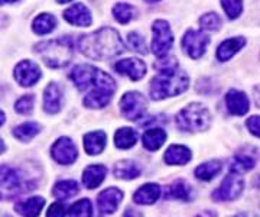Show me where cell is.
I'll return each instance as SVG.
<instances>
[{"instance_id": "6da1fadb", "label": "cell", "mask_w": 260, "mask_h": 217, "mask_svg": "<svg viewBox=\"0 0 260 217\" xmlns=\"http://www.w3.org/2000/svg\"><path fill=\"white\" fill-rule=\"evenodd\" d=\"M158 74L150 80L149 93L153 100H164L168 97L182 95L189 87V77L179 70L175 59L160 61L155 66Z\"/></svg>"}, {"instance_id": "7a4b0ae2", "label": "cell", "mask_w": 260, "mask_h": 217, "mask_svg": "<svg viewBox=\"0 0 260 217\" xmlns=\"http://www.w3.org/2000/svg\"><path fill=\"white\" fill-rule=\"evenodd\" d=\"M78 49L87 58L106 61L120 55L124 51V44L116 29L102 28L78 39Z\"/></svg>"}, {"instance_id": "3957f363", "label": "cell", "mask_w": 260, "mask_h": 217, "mask_svg": "<svg viewBox=\"0 0 260 217\" xmlns=\"http://www.w3.org/2000/svg\"><path fill=\"white\" fill-rule=\"evenodd\" d=\"M35 52L49 68H64L74 57V44L68 37L44 41L35 45Z\"/></svg>"}, {"instance_id": "277c9868", "label": "cell", "mask_w": 260, "mask_h": 217, "mask_svg": "<svg viewBox=\"0 0 260 217\" xmlns=\"http://www.w3.org/2000/svg\"><path fill=\"white\" fill-rule=\"evenodd\" d=\"M70 78L80 91L85 90H112L116 91L117 85L112 76L104 73L102 70L90 66V64H80L75 66L70 74Z\"/></svg>"}, {"instance_id": "5b68a950", "label": "cell", "mask_w": 260, "mask_h": 217, "mask_svg": "<svg viewBox=\"0 0 260 217\" xmlns=\"http://www.w3.org/2000/svg\"><path fill=\"white\" fill-rule=\"evenodd\" d=\"M211 113L201 103H191L177 114L178 129L182 132H204L211 126Z\"/></svg>"}, {"instance_id": "8992f818", "label": "cell", "mask_w": 260, "mask_h": 217, "mask_svg": "<svg viewBox=\"0 0 260 217\" xmlns=\"http://www.w3.org/2000/svg\"><path fill=\"white\" fill-rule=\"evenodd\" d=\"M34 190V185L25 184L22 172L9 165H2V200L13 198L20 193Z\"/></svg>"}, {"instance_id": "52a82bcc", "label": "cell", "mask_w": 260, "mask_h": 217, "mask_svg": "<svg viewBox=\"0 0 260 217\" xmlns=\"http://www.w3.org/2000/svg\"><path fill=\"white\" fill-rule=\"evenodd\" d=\"M153 39H152V51L158 58L167 57L169 49L174 44V34L167 20L156 19L152 25Z\"/></svg>"}, {"instance_id": "ba28073f", "label": "cell", "mask_w": 260, "mask_h": 217, "mask_svg": "<svg viewBox=\"0 0 260 217\" xmlns=\"http://www.w3.org/2000/svg\"><path fill=\"white\" fill-rule=\"evenodd\" d=\"M121 114L127 119V120H139L146 113V99L145 96L139 91H127L121 96L120 102H119Z\"/></svg>"}, {"instance_id": "9c48e42d", "label": "cell", "mask_w": 260, "mask_h": 217, "mask_svg": "<svg viewBox=\"0 0 260 217\" xmlns=\"http://www.w3.org/2000/svg\"><path fill=\"white\" fill-rule=\"evenodd\" d=\"M211 39L208 38V35H205L200 30L189 29L182 38V48L192 59H198L205 54V49L210 45Z\"/></svg>"}, {"instance_id": "30bf717a", "label": "cell", "mask_w": 260, "mask_h": 217, "mask_svg": "<svg viewBox=\"0 0 260 217\" xmlns=\"http://www.w3.org/2000/svg\"><path fill=\"white\" fill-rule=\"evenodd\" d=\"M244 189V181L239 175H227L220 184V187L213 193L214 201H233L240 197Z\"/></svg>"}, {"instance_id": "8fae6325", "label": "cell", "mask_w": 260, "mask_h": 217, "mask_svg": "<svg viewBox=\"0 0 260 217\" xmlns=\"http://www.w3.org/2000/svg\"><path fill=\"white\" fill-rule=\"evenodd\" d=\"M51 157L61 165H71L78 158V151L75 143L67 136L56 139L51 148Z\"/></svg>"}, {"instance_id": "7c38bea8", "label": "cell", "mask_w": 260, "mask_h": 217, "mask_svg": "<svg viewBox=\"0 0 260 217\" xmlns=\"http://www.w3.org/2000/svg\"><path fill=\"white\" fill-rule=\"evenodd\" d=\"M42 73L41 68L34 61H20L18 66L15 67V78L22 87H32L41 80Z\"/></svg>"}, {"instance_id": "4fadbf2b", "label": "cell", "mask_w": 260, "mask_h": 217, "mask_svg": "<svg viewBox=\"0 0 260 217\" xmlns=\"http://www.w3.org/2000/svg\"><path fill=\"white\" fill-rule=\"evenodd\" d=\"M121 200H123V193L116 187H110L102 191L97 197V206H99L100 214L102 216L113 214L119 208Z\"/></svg>"}, {"instance_id": "5bb4252c", "label": "cell", "mask_w": 260, "mask_h": 217, "mask_svg": "<svg viewBox=\"0 0 260 217\" xmlns=\"http://www.w3.org/2000/svg\"><path fill=\"white\" fill-rule=\"evenodd\" d=\"M64 104V88L58 83H49L44 91V110L49 114L58 113Z\"/></svg>"}, {"instance_id": "9a60e30c", "label": "cell", "mask_w": 260, "mask_h": 217, "mask_svg": "<svg viewBox=\"0 0 260 217\" xmlns=\"http://www.w3.org/2000/svg\"><path fill=\"white\" fill-rule=\"evenodd\" d=\"M116 71L120 73L121 76L129 77L130 80L138 81L142 80L146 74V64L139 58H126L116 63Z\"/></svg>"}, {"instance_id": "2e32d148", "label": "cell", "mask_w": 260, "mask_h": 217, "mask_svg": "<svg viewBox=\"0 0 260 217\" xmlns=\"http://www.w3.org/2000/svg\"><path fill=\"white\" fill-rule=\"evenodd\" d=\"M225 106H227L229 113L233 116H244L249 112L250 102L243 91L232 88L225 95Z\"/></svg>"}, {"instance_id": "e0dca14e", "label": "cell", "mask_w": 260, "mask_h": 217, "mask_svg": "<svg viewBox=\"0 0 260 217\" xmlns=\"http://www.w3.org/2000/svg\"><path fill=\"white\" fill-rule=\"evenodd\" d=\"M64 19L74 26H90L93 23L91 12L83 3H75L64 12Z\"/></svg>"}, {"instance_id": "ac0fdd59", "label": "cell", "mask_w": 260, "mask_h": 217, "mask_svg": "<svg viewBox=\"0 0 260 217\" xmlns=\"http://www.w3.org/2000/svg\"><path fill=\"white\" fill-rule=\"evenodd\" d=\"M84 151L88 155H100L107 145V133L104 131H95L84 135Z\"/></svg>"}, {"instance_id": "d6986e66", "label": "cell", "mask_w": 260, "mask_h": 217, "mask_svg": "<svg viewBox=\"0 0 260 217\" xmlns=\"http://www.w3.org/2000/svg\"><path fill=\"white\" fill-rule=\"evenodd\" d=\"M244 45H246V38H243V37H236V38H229L223 41L220 44V47L217 48V58H218V61H221V63L229 61Z\"/></svg>"}, {"instance_id": "ffe728a7", "label": "cell", "mask_w": 260, "mask_h": 217, "mask_svg": "<svg viewBox=\"0 0 260 217\" xmlns=\"http://www.w3.org/2000/svg\"><path fill=\"white\" fill-rule=\"evenodd\" d=\"M107 175V168L97 164V165H88L83 172V184L85 189L94 190L102 184Z\"/></svg>"}, {"instance_id": "44dd1931", "label": "cell", "mask_w": 260, "mask_h": 217, "mask_svg": "<svg viewBox=\"0 0 260 217\" xmlns=\"http://www.w3.org/2000/svg\"><path fill=\"white\" fill-rule=\"evenodd\" d=\"M160 193H162V190H160V187H159L158 184H155V182H148V184L142 185V187L133 194V201H135L136 204H145V206L153 204V203H156L159 200Z\"/></svg>"}, {"instance_id": "7402d4cb", "label": "cell", "mask_w": 260, "mask_h": 217, "mask_svg": "<svg viewBox=\"0 0 260 217\" xmlns=\"http://www.w3.org/2000/svg\"><path fill=\"white\" fill-rule=\"evenodd\" d=\"M191 151L184 145H171L164 155L168 165H185L191 161Z\"/></svg>"}, {"instance_id": "603a6c76", "label": "cell", "mask_w": 260, "mask_h": 217, "mask_svg": "<svg viewBox=\"0 0 260 217\" xmlns=\"http://www.w3.org/2000/svg\"><path fill=\"white\" fill-rule=\"evenodd\" d=\"M113 95L110 90H91L83 99V104L87 109H103L112 102Z\"/></svg>"}, {"instance_id": "cb8c5ba5", "label": "cell", "mask_w": 260, "mask_h": 217, "mask_svg": "<svg viewBox=\"0 0 260 217\" xmlns=\"http://www.w3.org/2000/svg\"><path fill=\"white\" fill-rule=\"evenodd\" d=\"M114 177L120 179H135L139 177L142 174V168L135 162V161L130 160H123L119 161L116 165H114Z\"/></svg>"}, {"instance_id": "d4e9b609", "label": "cell", "mask_w": 260, "mask_h": 217, "mask_svg": "<svg viewBox=\"0 0 260 217\" xmlns=\"http://www.w3.org/2000/svg\"><path fill=\"white\" fill-rule=\"evenodd\" d=\"M165 141H167V132L160 128H152L143 133V136H142L143 146L148 151L152 152L158 151L159 148L165 143Z\"/></svg>"}, {"instance_id": "484cf974", "label": "cell", "mask_w": 260, "mask_h": 217, "mask_svg": "<svg viewBox=\"0 0 260 217\" xmlns=\"http://www.w3.org/2000/svg\"><path fill=\"white\" fill-rule=\"evenodd\" d=\"M254 165H256V155L239 152L233 157L232 162L229 165V170L234 174H240V172H247V171L253 170Z\"/></svg>"}, {"instance_id": "4316f807", "label": "cell", "mask_w": 260, "mask_h": 217, "mask_svg": "<svg viewBox=\"0 0 260 217\" xmlns=\"http://www.w3.org/2000/svg\"><path fill=\"white\" fill-rule=\"evenodd\" d=\"M165 198L171 200H181L189 201L191 200V187L184 179H177L172 184H169L165 191Z\"/></svg>"}, {"instance_id": "83f0119b", "label": "cell", "mask_w": 260, "mask_h": 217, "mask_svg": "<svg viewBox=\"0 0 260 217\" xmlns=\"http://www.w3.org/2000/svg\"><path fill=\"white\" fill-rule=\"evenodd\" d=\"M45 206V200L42 197H32L25 200V201H19L15 206V210L18 211L20 216L34 217L38 216L41 213V210Z\"/></svg>"}, {"instance_id": "f1b7e54d", "label": "cell", "mask_w": 260, "mask_h": 217, "mask_svg": "<svg viewBox=\"0 0 260 217\" xmlns=\"http://www.w3.org/2000/svg\"><path fill=\"white\" fill-rule=\"evenodd\" d=\"M56 26V19L54 15L51 13H41L34 19L32 23V30L37 35H47L49 32H52Z\"/></svg>"}, {"instance_id": "f546056e", "label": "cell", "mask_w": 260, "mask_h": 217, "mask_svg": "<svg viewBox=\"0 0 260 217\" xmlns=\"http://www.w3.org/2000/svg\"><path fill=\"white\" fill-rule=\"evenodd\" d=\"M78 184L74 179H62V181H58L54 190H52V194L54 197L59 198V200H67V198L74 197L78 194Z\"/></svg>"}, {"instance_id": "4dcf8cb0", "label": "cell", "mask_w": 260, "mask_h": 217, "mask_svg": "<svg viewBox=\"0 0 260 217\" xmlns=\"http://www.w3.org/2000/svg\"><path fill=\"white\" fill-rule=\"evenodd\" d=\"M221 170H223V165L220 161H208L195 168V177L203 181H211L215 175L220 174Z\"/></svg>"}, {"instance_id": "1f68e13d", "label": "cell", "mask_w": 260, "mask_h": 217, "mask_svg": "<svg viewBox=\"0 0 260 217\" xmlns=\"http://www.w3.org/2000/svg\"><path fill=\"white\" fill-rule=\"evenodd\" d=\"M42 126L37 122H25L13 129V136L20 142H29L41 132Z\"/></svg>"}, {"instance_id": "d6a6232c", "label": "cell", "mask_w": 260, "mask_h": 217, "mask_svg": "<svg viewBox=\"0 0 260 217\" xmlns=\"http://www.w3.org/2000/svg\"><path fill=\"white\" fill-rule=\"evenodd\" d=\"M138 142V133L130 128H121L114 135V143L119 149H129Z\"/></svg>"}, {"instance_id": "836d02e7", "label": "cell", "mask_w": 260, "mask_h": 217, "mask_svg": "<svg viewBox=\"0 0 260 217\" xmlns=\"http://www.w3.org/2000/svg\"><path fill=\"white\" fill-rule=\"evenodd\" d=\"M133 15H135V8L127 5V3H117L113 8V16H114V19L117 20L119 23H121V25L129 23L130 20L133 19Z\"/></svg>"}, {"instance_id": "e575fe53", "label": "cell", "mask_w": 260, "mask_h": 217, "mask_svg": "<svg viewBox=\"0 0 260 217\" xmlns=\"http://www.w3.org/2000/svg\"><path fill=\"white\" fill-rule=\"evenodd\" d=\"M70 216L75 217H90L93 216V206H91V201L88 198H83V200H78L77 203H74L70 211H68Z\"/></svg>"}, {"instance_id": "d590c367", "label": "cell", "mask_w": 260, "mask_h": 217, "mask_svg": "<svg viewBox=\"0 0 260 217\" xmlns=\"http://www.w3.org/2000/svg\"><path fill=\"white\" fill-rule=\"evenodd\" d=\"M200 25L203 30H208V32H214V30H218L221 26V18L217 15V13H205L200 18Z\"/></svg>"}, {"instance_id": "8d00e7d4", "label": "cell", "mask_w": 260, "mask_h": 217, "mask_svg": "<svg viewBox=\"0 0 260 217\" xmlns=\"http://www.w3.org/2000/svg\"><path fill=\"white\" fill-rule=\"evenodd\" d=\"M221 6L229 19H237L243 12V0H221Z\"/></svg>"}, {"instance_id": "74e56055", "label": "cell", "mask_w": 260, "mask_h": 217, "mask_svg": "<svg viewBox=\"0 0 260 217\" xmlns=\"http://www.w3.org/2000/svg\"><path fill=\"white\" fill-rule=\"evenodd\" d=\"M34 104H35V96L34 95H26L23 97H20L18 102L15 103V110L19 114H23V116H28L32 113L34 110Z\"/></svg>"}, {"instance_id": "f35d334b", "label": "cell", "mask_w": 260, "mask_h": 217, "mask_svg": "<svg viewBox=\"0 0 260 217\" xmlns=\"http://www.w3.org/2000/svg\"><path fill=\"white\" fill-rule=\"evenodd\" d=\"M127 42H129L130 48L133 51H136L139 54H143V55L148 54V48H146V44H145V39L138 32H130L129 35H127Z\"/></svg>"}, {"instance_id": "ab89813d", "label": "cell", "mask_w": 260, "mask_h": 217, "mask_svg": "<svg viewBox=\"0 0 260 217\" xmlns=\"http://www.w3.org/2000/svg\"><path fill=\"white\" fill-rule=\"evenodd\" d=\"M246 126L249 129V132L254 136L260 138V116H251L247 119L246 122Z\"/></svg>"}, {"instance_id": "60d3db41", "label": "cell", "mask_w": 260, "mask_h": 217, "mask_svg": "<svg viewBox=\"0 0 260 217\" xmlns=\"http://www.w3.org/2000/svg\"><path fill=\"white\" fill-rule=\"evenodd\" d=\"M67 213H65V208L62 204H59V203H54L51 207L48 208V217H62L65 216Z\"/></svg>"}, {"instance_id": "b9f144b4", "label": "cell", "mask_w": 260, "mask_h": 217, "mask_svg": "<svg viewBox=\"0 0 260 217\" xmlns=\"http://www.w3.org/2000/svg\"><path fill=\"white\" fill-rule=\"evenodd\" d=\"M253 96H254V103L260 109V84H257L253 88Z\"/></svg>"}, {"instance_id": "7bdbcfd3", "label": "cell", "mask_w": 260, "mask_h": 217, "mask_svg": "<svg viewBox=\"0 0 260 217\" xmlns=\"http://www.w3.org/2000/svg\"><path fill=\"white\" fill-rule=\"evenodd\" d=\"M13 2H18V0H2V3H13Z\"/></svg>"}, {"instance_id": "ee69618b", "label": "cell", "mask_w": 260, "mask_h": 217, "mask_svg": "<svg viewBox=\"0 0 260 217\" xmlns=\"http://www.w3.org/2000/svg\"><path fill=\"white\" fill-rule=\"evenodd\" d=\"M58 3H70L71 0H56Z\"/></svg>"}, {"instance_id": "f6af8a7d", "label": "cell", "mask_w": 260, "mask_h": 217, "mask_svg": "<svg viewBox=\"0 0 260 217\" xmlns=\"http://www.w3.org/2000/svg\"><path fill=\"white\" fill-rule=\"evenodd\" d=\"M146 3H156V2H159V0H145Z\"/></svg>"}, {"instance_id": "bcb514c9", "label": "cell", "mask_w": 260, "mask_h": 217, "mask_svg": "<svg viewBox=\"0 0 260 217\" xmlns=\"http://www.w3.org/2000/svg\"><path fill=\"white\" fill-rule=\"evenodd\" d=\"M3 123H5V113L2 112V125H3Z\"/></svg>"}]
</instances>
